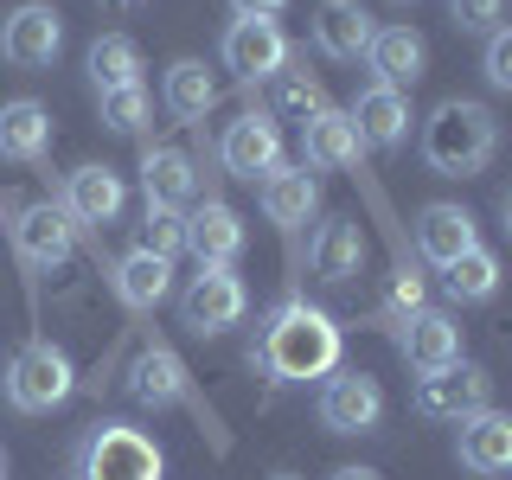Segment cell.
Segmentation results:
<instances>
[{"label":"cell","mask_w":512,"mask_h":480,"mask_svg":"<svg viewBox=\"0 0 512 480\" xmlns=\"http://www.w3.org/2000/svg\"><path fill=\"white\" fill-rule=\"evenodd\" d=\"M250 365L269 384L327 378V372H340V327H333L327 308H308L301 295H288V301H276V308L263 314L256 346H250Z\"/></svg>","instance_id":"6da1fadb"},{"label":"cell","mask_w":512,"mask_h":480,"mask_svg":"<svg viewBox=\"0 0 512 480\" xmlns=\"http://www.w3.org/2000/svg\"><path fill=\"white\" fill-rule=\"evenodd\" d=\"M493 154H500V116L474 96H448L423 122V160L442 180H474Z\"/></svg>","instance_id":"7a4b0ae2"},{"label":"cell","mask_w":512,"mask_h":480,"mask_svg":"<svg viewBox=\"0 0 512 480\" xmlns=\"http://www.w3.org/2000/svg\"><path fill=\"white\" fill-rule=\"evenodd\" d=\"M167 455L135 423H96L71 455V480H160Z\"/></svg>","instance_id":"3957f363"},{"label":"cell","mask_w":512,"mask_h":480,"mask_svg":"<svg viewBox=\"0 0 512 480\" xmlns=\"http://www.w3.org/2000/svg\"><path fill=\"white\" fill-rule=\"evenodd\" d=\"M71 391H77V365L64 359V346L32 340V346L13 352V365H7V404L20 410V416H45V410H58Z\"/></svg>","instance_id":"277c9868"},{"label":"cell","mask_w":512,"mask_h":480,"mask_svg":"<svg viewBox=\"0 0 512 480\" xmlns=\"http://www.w3.org/2000/svg\"><path fill=\"white\" fill-rule=\"evenodd\" d=\"M244 314H250V288H244L237 269H199V276L180 288V327L199 333V340L231 333Z\"/></svg>","instance_id":"5b68a950"},{"label":"cell","mask_w":512,"mask_h":480,"mask_svg":"<svg viewBox=\"0 0 512 480\" xmlns=\"http://www.w3.org/2000/svg\"><path fill=\"white\" fill-rule=\"evenodd\" d=\"M487 404H493V378L474 359H448L436 372H416V410L436 416V423H461V416H474Z\"/></svg>","instance_id":"8992f818"},{"label":"cell","mask_w":512,"mask_h":480,"mask_svg":"<svg viewBox=\"0 0 512 480\" xmlns=\"http://www.w3.org/2000/svg\"><path fill=\"white\" fill-rule=\"evenodd\" d=\"M314 410H320V429H333V436H372L384 423V384L372 372H327Z\"/></svg>","instance_id":"52a82bcc"},{"label":"cell","mask_w":512,"mask_h":480,"mask_svg":"<svg viewBox=\"0 0 512 480\" xmlns=\"http://www.w3.org/2000/svg\"><path fill=\"white\" fill-rule=\"evenodd\" d=\"M218 58L237 84H263V77H276L288 64V39L276 20H231L218 39Z\"/></svg>","instance_id":"ba28073f"},{"label":"cell","mask_w":512,"mask_h":480,"mask_svg":"<svg viewBox=\"0 0 512 480\" xmlns=\"http://www.w3.org/2000/svg\"><path fill=\"white\" fill-rule=\"evenodd\" d=\"M218 160H224V173L231 180H263L269 167H282V128L276 116H263V109H244L231 128L218 135Z\"/></svg>","instance_id":"9c48e42d"},{"label":"cell","mask_w":512,"mask_h":480,"mask_svg":"<svg viewBox=\"0 0 512 480\" xmlns=\"http://www.w3.org/2000/svg\"><path fill=\"white\" fill-rule=\"evenodd\" d=\"M58 52H64V20L52 7L26 0V7H13L7 20H0V58H7L13 71H45Z\"/></svg>","instance_id":"30bf717a"},{"label":"cell","mask_w":512,"mask_h":480,"mask_svg":"<svg viewBox=\"0 0 512 480\" xmlns=\"http://www.w3.org/2000/svg\"><path fill=\"white\" fill-rule=\"evenodd\" d=\"M128 205V186L116 167H103V160H90V167L64 173V192H58V212L71 224H116Z\"/></svg>","instance_id":"8fae6325"},{"label":"cell","mask_w":512,"mask_h":480,"mask_svg":"<svg viewBox=\"0 0 512 480\" xmlns=\"http://www.w3.org/2000/svg\"><path fill=\"white\" fill-rule=\"evenodd\" d=\"M455 461L468 468L474 480H500L512 468V416L506 410H474L461 416V436H455Z\"/></svg>","instance_id":"7c38bea8"},{"label":"cell","mask_w":512,"mask_h":480,"mask_svg":"<svg viewBox=\"0 0 512 480\" xmlns=\"http://www.w3.org/2000/svg\"><path fill=\"white\" fill-rule=\"evenodd\" d=\"M128 397H135L141 410H173V404H186L192 397V372L180 365V352L173 346H141L135 352V365H128Z\"/></svg>","instance_id":"4fadbf2b"},{"label":"cell","mask_w":512,"mask_h":480,"mask_svg":"<svg viewBox=\"0 0 512 480\" xmlns=\"http://www.w3.org/2000/svg\"><path fill=\"white\" fill-rule=\"evenodd\" d=\"M244 244H250V231H244V218H237L224 199H205L199 212L186 218V250L199 256V269H237Z\"/></svg>","instance_id":"5bb4252c"},{"label":"cell","mask_w":512,"mask_h":480,"mask_svg":"<svg viewBox=\"0 0 512 480\" xmlns=\"http://www.w3.org/2000/svg\"><path fill=\"white\" fill-rule=\"evenodd\" d=\"M71 237H77V224L64 218L52 199L26 205V212L13 218V256H20L26 269H58L64 256H71Z\"/></svg>","instance_id":"9a60e30c"},{"label":"cell","mask_w":512,"mask_h":480,"mask_svg":"<svg viewBox=\"0 0 512 480\" xmlns=\"http://www.w3.org/2000/svg\"><path fill=\"white\" fill-rule=\"evenodd\" d=\"M308 32H314V52L320 58H333V64H352V58H365V45H372V13L359 7V0H320L314 7V20H308Z\"/></svg>","instance_id":"2e32d148"},{"label":"cell","mask_w":512,"mask_h":480,"mask_svg":"<svg viewBox=\"0 0 512 480\" xmlns=\"http://www.w3.org/2000/svg\"><path fill=\"white\" fill-rule=\"evenodd\" d=\"M346 116L359 128V148H404L410 141V96L391 84H365Z\"/></svg>","instance_id":"e0dca14e"},{"label":"cell","mask_w":512,"mask_h":480,"mask_svg":"<svg viewBox=\"0 0 512 480\" xmlns=\"http://www.w3.org/2000/svg\"><path fill=\"white\" fill-rule=\"evenodd\" d=\"M301 167H314V173H346V167H359V128H352L346 109H314L308 122H301Z\"/></svg>","instance_id":"ac0fdd59"},{"label":"cell","mask_w":512,"mask_h":480,"mask_svg":"<svg viewBox=\"0 0 512 480\" xmlns=\"http://www.w3.org/2000/svg\"><path fill=\"white\" fill-rule=\"evenodd\" d=\"M45 154H52V109L32 103V96L0 103V160H13V167H39Z\"/></svg>","instance_id":"d6986e66"},{"label":"cell","mask_w":512,"mask_h":480,"mask_svg":"<svg viewBox=\"0 0 512 480\" xmlns=\"http://www.w3.org/2000/svg\"><path fill=\"white\" fill-rule=\"evenodd\" d=\"M365 64H372V84L410 90L429 64V45H423V32H410V26H378L372 45H365Z\"/></svg>","instance_id":"ffe728a7"},{"label":"cell","mask_w":512,"mask_h":480,"mask_svg":"<svg viewBox=\"0 0 512 480\" xmlns=\"http://www.w3.org/2000/svg\"><path fill=\"white\" fill-rule=\"evenodd\" d=\"M308 263H314V276L327 288H346L365 269V231L352 218H327L314 231V244H308Z\"/></svg>","instance_id":"44dd1931"},{"label":"cell","mask_w":512,"mask_h":480,"mask_svg":"<svg viewBox=\"0 0 512 480\" xmlns=\"http://www.w3.org/2000/svg\"><path fill=\"white\" fill-rule=\"evenodd\" d=\"M474 244H480V231H474L468 205H423V212H416V250L436 269L455 263V256H468Z\"/></svg>","instance_id":"7402d4cb"},{"label":"cell","mask_w":512,"mask_h":480,"mask_svg":"<svg viewBox=\"0 0 512 480\" xmlns=\"http://www.w3.org/2000/svg\"><path fill=\"white\" fill-rule=\"evenodd\" d=\"M397 352L410 359V372H436V365L461 359V327L448 314L423 308V314H410L404 327H397Z\"/></svg>","instance_id":"603a6c76"},{"label":"cell","mask_w":512,"mask_h":480,"mask_svg":"<svg viewBox=\"0 0 512 480\" xmlns=\"http://www.w3.org/2000/svg\"><path fill=\"white\" fill-rule=\"evenodd\" d=\"M256 186H263V212H269L276 231H301V224L314 218V205H320V186H314L308 167H269Z\"/></svg>","instance_id":"cb8c5ba5"},{"label":"cell","mask_w":512,"mask_h":480,"mask_svg":"<svg viewBox=\"0 0 512 480\" xmlns=\"http://www.w3.org/2000/svg\"><path fill=\"white\" fill-rule=\"evenodd\" d=\"M192 192H199V173H192L186 148H141V199L180 212Z\"/></svg>","instance_id":"d4e9b609"},{"label":"cell","mask_w":512,"mask_h":480,"mask_svg":"<svg viewBox=\"0 0 512 480\" xmlns=\"http://www.w3.org/2000/svg\"><path fill=\"white\" fill-rule=\"evenodd\" d=\"M109 282H116V301H122L128 314H154L160 301L173 295V263H160V256H148V250L135 244L116 263V276H109Z\"/></svg>","instance_id":"484cf974"},{"label":"cell","mask_w":512,"mask_h":480,"mask_svg":"<svg viewBox=\"0 0 512 480\" xmlns=\"http://www.w3.org/2000/svg\"><path fill=\"white\" fill-rule=\"evenodd\" d=\"M160 103H167L180 122H205V109L218 103V77L205 71L199 58H180V64H167V84H160Z\"/></svg>","instance_id":"4316f807"},{"label":"cell","mask_w":512,"mask_h":480,"mask_svg":"<svg viewBox=\"0 0 512 480\" xmlns=\"http://www.w3.org/2000/svg\"><path fill=\"white\" fill-rule=\"evenodd\" d=\"M84 71H90L96 96H103V90H128V84H141V45L128 39V32H103V39L84 52Z\"/></svg>","instance_id":"83f0119b"},{"label":"cell","mask_w":512,"mask_h":480,"mask_svg":"<svg viewBox=\"0 0 512 480\" xmlns=\"http://www.w3.org/2000/svg\"><path fill=\"white\" fill-rule=\"evenodd\" d=\"M442 288H448V301H493L500 295V256H493L487 244H474L468 256H455V263H442Z\"/></svg>","instance_id":"f1b7e54d"},{"label":"cell","mask_w":512,"mask_h":480,"mask_svg":"<svg viewBox=\"0 0 512 480\" xmlns=\"http://www.w3.org/2000/svg\"><path fill=\"white\" fill-rule=\"evenodd\" d=\"M269 84H276V116H288V122H308L314 109H327V96H320V77L308 71V64H282Z\"/></svg>","instance_id":"f546056e"},{"label":"cell","mask_w":512,"mask_h":480,"mask_svg":"<svg viewBox=\"0 0 512 480\" xmlns=\"http://www.w3.org/2000/svg\"><path fill=\"white\" fill-rule=\"evenodd\" d=\"M154 116V96L148 84H128V90H103V128H116V135H141Z\"/></svg>","instance_id":"4dcf8cb0"},{"label":"cell","mask_w":512,"mask_h":480,"mask_svg":"<svg viewBox=\"0 0 512 480\" xmlns=\"http://www.w3.org/2000/svg\"><path fill=\"white\" fill-rule=\"evenodd\" d=\"M141 250H148V256H160V263H173V256L186 250V212L148 205V218H141Z\"/></svg>","instance_id":"1f68e13d"},{"label":"cell","mask_w":512,"mask_h":480,"mask_svg":"<svg viewBox=\"0 0 512 480\" xmlns=\"http://www.w3.org/2000/svg\"><path fill=\"white\" fill-rule=\"evenodd\" d=\"M423 308H429V282H423V276H416V269L404 263V269L391 276V295H384V314H391V327H404V320H410V314H423Z\"/></svg>","instance_id":"d6a6232c"},{"label":"cell","mask_w":512,"mask_h":480,"mask_svg":"<svg viewBox=\"0 0 512 480\" xmlns=\"http://www.w3.org/2000/svg\"><path fill=\"white\" fill-rule=\"evenodd\" d=\"M448 20L461 32H500L506 26V0H448Z\"/></svg>","instance_id":"836d02e7"},{"label":"cell","mask_w":512,"mask_h":480,"mask_svg":"<svg viewBox=\"0 0 512 480\" xmlns=\"http://www.w3.org/2000/svg\"><path fill=\"white\" fill-rule=\"evenodd\" d=\"M480 71H487L493 90H512V32H487V58H480Z\"/></svg>","instance_id":"e575fe53"},{"label":"cell","mask_w":512,"mask_h":480,"mask_svg":"<svg viewBox=\"0 0 512 480\" xmlns=\"http://www.w3.org/2000/svg\"><path fill=\"white\" fill-rule=\"evenodd\" d=\"M282 7H288V0H231V13H237V20H276Z\"/></svg>","instance_id":"d590c367"},{"label":"cell","mask_w":512,"mask_h":480,"mask_svg":"<svg viewBox=\"0 0 512 480\" xmlns=\"http://www.w3.org/2000/svg\"><path fill=\"white\" fill-rule=\"evenodd\" d=\"M333 480H384V474H378V468H340Z\"/></svg>","instance_id":"8d00e7d4"},{"label":"cell","mask_w":512,"mask_h":480,"mask_svg":"<svg viewBox=\"0 0 512 480\" xmlns=\"http://www.w3.org/2000/svg\"><path fill=\"white\" fill-rule=\"evenodd\" d=\"M109 7H141V0H109Z\"/></svg>","instance_id":"74e56055"},{"label":"cell","mask_w":512,"mask_h":480,"mask_svg":"<svg viewBox=\"0 0 512 480\" xmlns=\"http://www.w3.org/2000/svg\"><path fill=\"white\" fill-rule=\"evenodd\" d=\"M276 480H301V474H276Z\"/></svg>","instance_id":"f35d334b"},{"label":"cell","mask_w":512,"mask_h":480,"mask_svg":"<svg viewBox=\"0 0 512 480\" xmlns=\"http://www.w3.org/2000/svg\"><path fill=\"white\" fill-rule=\"evenodd\" d=\"M0 474H7V455H0Z\"/></svg>","instance_id":"ab89813d"},{"label":"cell","mask_w":512,"mask_h":480,"mask_svg":"<svg viewBox=\"0 0 512 480\" xmlns=\"http://www.w3.org/2000/svg\"><path fill=\"white\" fill-rule=\"evenodd\" d=\"M0 212H7V205H0Z\"/></svg>","instance_id":"60d3db41"}]
</instances>
